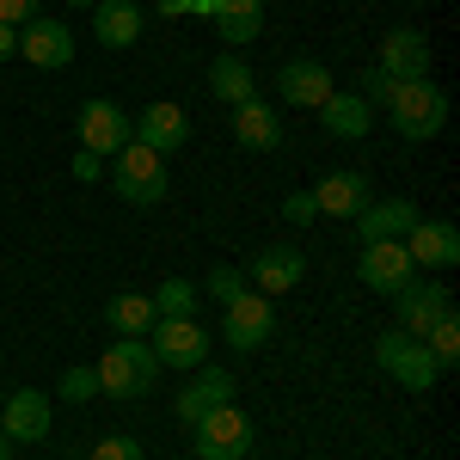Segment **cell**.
Masks as SVG:
<instances>
[{
  "mask_svg": "<svg viewBox=\"0 0 460 460\" xmlns=\"http://www.w3.org/2000/svg\"><path fill=\"white\" fill-rule=\"evenodd\" d=\"M93 375H99V393H111V399H147L160 381V362L147 350V338H117Z\"/></svg>",
  "mask_w": 460,
  "mask_h": 460,
  "instance_id": "1",
  "label": "cell"
},
{
  "mask_svg": "<svg viewBox=\"0 0 460 460\" xmlns=\"http://www.w3.org/2000/svg\"><path fill=\"white\" fill-rule=\"evenodd\" d=\"M387 117L393 129L405 136V142H429V136H442V123H448V99H442V86H429V80H399L387 99Z\"/></svg>",
  "mask_w": 460,
  "mask_h": 460,
  "instance_id": "2",
  "label": "cell"
},
{
  "mask_svg": "<svg viewBox=\"0 0 460 460\" xmlns=\"http://www.w3.org/2000/svg\"><path fill=\"white\" fill-rule=\"evenodd\" d=\"M111 190H117L123 203H142V209L160 203V197H166V160L142 142H123L111 154Z\"/></svg>",
  "mask_w": 460,
  "mask_h": 460,
  "instance_id": "3",
  "label": "cell"
},
{
  "mask_svg": "<svg viewBox=\"0 0 460 460\" xmlns=\"http://www.w3.org/2000/svg\"><path fill=\"white\" fill-rule=\"evenodd\" d=\"M375 362L387 368L399 387H411V393H429V387H436V375H442L436 356L424 350V338H411V332H381V338H375Z\"/></svg>",
  "mask_w": 460,
  "mask_h": 460,
  "instance_id": "4",
  "label": "cell"
},
{
  "mask_svg": "<svg viewBox=\"0 0 460 460\" xmlns=\"http://www.w3.org/2000/svg\"><path fill=\"white\" fill-rule=\"evenodd\" d=\"M190 429H197V460H246L252 436H258V424H252L240 405H221L209 418H197Z\"/></svg>",
  "mask_w": 460,
  "mask_h": 460,
  "instance_id": "5",
  "label": "cell"
},
{
  "mask_svg": "<svg viewBox=\"0 0 460 460\" xmlns=\"http://www.w3.org/2000/svg\"><path fill=\"white\" fill-rule=\"evenodd\" d=\"M147 350H154L160 368H203L209 362V332L197 319H154Z\"/></svg>",
  "mask_w": 460,
  "mask_h": 460,
  "instance_id": "6",
  "label": "cell"
},
{
  "mask_svg": "<svg viewBox=\"0 0 460 460\" xmlns=\"http://www.w3.org/2000/svg\"><path fill=\"white\" fill-rule=\"evenodd\" d=\"M270 332H277V307H270V295H258V288H246L240 301L221 307V338H227V350H258Z\"/></svg>",
  "mask_w": 460,
  "mask_h": 460,
  "instance_id": "7",
  "label": "cell"
},
{
  "mask_svg": "<svg viewBox=\"0 0 460 460\" xmlns=\"http://www.w3.org/2000/svg\"><path fill=\"white\" fill-rule=\"evenodd\" d=\"M393 314H399V332H411V338H424L436 319L455 314V295H448V283H411L393 295Z\"/></svg>",
  "mask_w": 460,
  "mask_h": 460,
  "instance_id": "8",
  "label": "cell"
},
{
  "mask_svg": "<svg viewBox=\"0 0 460 460\" xmlns=\"http://www.w3.org/2000/svg\"><path fill=\"white\" fill-rule=\"evenodd\" d=\"M356 277H362L368 288H381V295H399V288L418 277V264H411L405 240H368V246H362V264H356Z\"/></svg>",
  "mask_w": 460,
  "mask_h": 460,
  "instance_id": "9",
  "label": "cell"
},
{
  "mask_svg": "<svg viewBox=\"0 0 460 460\" xmlns=\"http://www.w3.org/2000/svg\"><path fill=\"white\" fill-rule=\"evenodd\" d=\"M123 142H136V129H129V111L111 105V99H86V105H80V147L105 160V154H117Z\"/></svg>",
  "mask_w": 460,
  "mask_h": 460,
  "instance_id": "10",
  "label": "cell"
},
{
  "mask_svg": "<svg viewBox=\"0 0 460 460\" xmlns=\"http://www.w3.org/2000/svg\"><path fill=\"white\" fill-rule=\"evenodd\" d=\"M375 68L387 74V80H429V37L418 25H393L381 37V62Z\"/></svg>",
  "mask_w": 460,
  "mask_h": 460,
  "instance_id": "11",
  "label": "cell"
},
{
  "mask_svg": "<svg viewBox=\"0 0 460 460\" xmlns=\"http://www.w3.org/2000/svg\"><path fill=\"white\" fill-rule=\"evenodd\" d=\"M19 56L31 68H68L74 62V31L62 19H25L19 25Z\"/></svg>",
  "mask_w": 460,
  "mask_h": 460,
  "instance_id": "12",
  "label": "cell"
},
{
  "mask_svg": "<svg viewBox=\"0 0 460 460\" xmlns=\"http://www.w3.org/2000/svg\"><path fill=\"white\" fill-rule=\"evenodd\" d=\"M0 436H6V442H43V436H49V393H37V387L6 393V405H0Z\"/></svg>",
  "mask_w": 460,
  "mask_h": 460,
  "instance_id": "13",
  "label": "cell"
},
{
  "mask_svg": "<svg viewBox=\"0 0 460 460\" xmlns=\"http://www.w3.org/2000/svg\"><path fill=\"white\" fill-rule=\"evenodd\" d=\"M301 277H307V258H301V246H264V252L246 264V283L258 288V295H288Z\"/></svg>",
  "mask_w": 460,
  "mask_h": 460,
  "instance_id": "14",
  "label": "cell"
},
{
  "mask_svg": "<svg viewBox=\"0 0 460 460\" xmlns=\"http://www.w3.org/2000/svg\"><path fill=\"white\" fill-rule=\"evenodd\" d=\"M350 221H356V240H362V246H368V240H405V234L418 227V209H411L405 197H381V203L368 197Z\"/></svg>",
  "mask_w": 460,
  "mask_h": 460,
  "instance_id": "15",
  "label": "cell"
},
{
  "mask_svg": "<svg viewBox=\"0 0 460 460\" xmlns=\"http://www.w3.org/2000/svg\"><path fill=\"white\" fill-rule=\"evenodd\" d=\"M405 252H411V264H418V270H455V264H460L455 221H418V227L405 234Z\"/></svg>",
  "mask_w": 460,
  "mask_h": 460,
  "instance_id": "16",
  "label": "cell"
},
{
  "mask_svg": "<svg viewBox=\"0 0 460 460\" xmlns=\"http://www.w3.org/2000/svg\"><path fill=\"white\" fill-rule=\"evenodd\" d=\"M197 19H215V31L227 43H252L264 31V0H190Z\"/></svg>",
  "mask_w": 460,
  "mask_h": 460,
  "instance_id": "17",
  "label": "cell"
},
{
  "mask_svg": "<svg viewBox=\"0 0 460 460\" xmlns=\"http://www.w3.org/2000/svg\"><path fill=\"white\" fill-rule=\"evenodd\" d=\"M338 86H332V74H325V62H288L283 74H277V99L283 105H295V111H319L325 99H332Z\"/></svg>",
  "mask_w": 460,
  "mask_h": 460,
  "instance_id": "18",
  "label": "cell"
},
{
  "mask_svg": "<svg viewBox=\"0 0 460 460\" xmlns=\"http://www.w3.org/2000/svg\"><path fill=\"white\" fill-rule=\"evenodd\" d=\"M136 142L154 147V154L166 160V154H178V147L190 142V117H184L172 99H160V105H147L142 117H136Z\"/></svg>",
  "mask_w": 460,
  "mask_h": 460,
  "instance_id": "19",
  "label": "cell"
},
{
  "mask_svg": "<svg viewBox=\"0 0 460 460\" xmlns=\"http://www.w3.org/2000/svg\"><path fill=\"white\" fill-rule=\"evenodd\" d=\"M375 197V184H368V172H325L314 184V209L319 215H338V221H350L362 203Z\"/></svg>",
  "mask_w": 460,
  "mask_h": 460,
  "instance_id": "20",
  "label": "cell"
},
{
  "mask_svg": "<svg viewBox=\"0 0 460 460\" xmlns=\"http://www.w3.org/2000/svg\"><path fill=\"white\" fill-rule=\"evenodd\" d=\"M221 405H234V381H227V368H203L190 387L178 393V418L184 424H197V418H209Z\"/></svg>",
  "mask_w": 460,
  "mask_h": 460,
  "instance_id": "21",
  "label": "cell"
},
{
  "mask_svg": "<svg viewBox=\"0 0 460 460\" xmlns=\"http://www.w3.org/2000/svg\"><path fill=\"white\" fill-rule=\"evenodd\" d=\"M93 37H99L105 49H129V43L142 37V6H136V0H99V6H93Z\"/></svg>",
  "mask_w": 460,
  "mask_h": 460,
  "instance_id": "22",
  "label": "cell"
},
{
  "mask_svg": "<svg viewBox=\"0 0 460 460\" xmlns=\"http://www.w3.org/2000/svg\"><path fill=\"white\" fill-rule=\"evenodd\" d=\"M234 136L252 154H270V147H283V123H277V111L264 99H246V105H234Z\"/></svg>",
  "mask_w": 460,
  "mask_h": 460,
  "instance_id": "23",
  "label": "cell"
},
{
  "mask_svg": "<svg viewBox=\"0 0 460 460\" xmlns=\"http://www.w3.org/2000/svg\"><path fill=\"white\" fill-rule=\"evenodd\" d=\"M319 117H325V129L344 136V142L368 136V99H362V93H332V99L319 105Z\"/></svg>",
  "mask_w": 460,
  "mask_h": 460,
  "instance_id": "24",
  "label": "cell"
},
{
  "mask_svg": "<svg viewBox=\"0 0 460 460\" xmlns=\"http://www.w3.org/2000/svg\"><path fill=\"white\" fill-rule=\"evenodd\" d=\"M209 93L221 99V105H246L252 99V68L240 62V56H215L209 62Z\"/></svg>",
  "mask_w": 460,
  "mask_h": 460,
  "instance_id": "25",
  "label": "cell"
},
{
  "mask_svg": "<svg viewBox=\"0 0 460 460\" xmlns=\"http://www.w3.org/2000/svg\"><path fill=\"white\" fill-rule=\"evenodd\" d=\"M105 319H111V332H123V338H147L160 314H154V301H147V295H117V301L105 307Z\"/></svg>",
  "mask_w": 460,
  "mask_h": 460,
  "instance_id": "26",
  "label": "cell"
},
{
  "mask_svg": "<svg viewBox=\"0 0 460 460\" xmlns=\"http://www.w3.org/2000/svg\"><path fill=\"white\" fill-rule=\"evenodd\" d=\"M147 301H154V314H160V319H197V301H203V295H197V283L172 277V283H160V288H154Z\"/></svg>",
  "mask_w": 460,
  "mask_h": 460,
  "instance_id": "27",
  "label": "cell"
},
{
  "mask_svg": "<svg viewBox=\"0 0 460 460\" xmlns=\"http://www.w3.org/2000/svg\"><path fill=\"white\" fill-rule=\"evenodd\" d=\"M424 350L436 356V368H455V356H460V319L448 314V319H436L424 332Z\"/></svg>",
  "mask_w": 460,
  "mask_h": 460,
  "instance_id": "28",
  "label": "cell"
},
{
  "mask_svg": "<svg viewBox=\"0 0 460 460\" xmlns=\"http://www.w3.org/2000/svg\"><path fill=\"white\" fill-rule=\"evenodd\" d=\"M246 270H234V264H215L209 270V301H221V307H227V301H240V295H246Z\"/></svg>",
  "mask_w": 460,
  "mask_h": 460,
  "instance_id": "29",
  "label": "cell"
},
{
  "mask_svg": "<svg viewBox=\"0 0 460 460\" xmlns=\"http://www.w3.org/2000/svg\"><path fill=\"white\" fill-rule=\"evenodd\" d=\"M56 393H62L68 405H86V399H99V375H93V368H68Z\"/></svg>",
  "mask_w": 460,
  "mask_h": 460,
  "instance_id": "30",
  "label": "cell"
},
{
  "mask_svg": "<svg viewBox=\"0 0 460 460\" xmlns=\"http://www.w3.org/2000/svg\"><path fill=\"white\" fill-rule=\"evenodd\" d=\"M93 460H142V442L136 436H99L93 442Z\"/></svg>",
  "mask_w": 460,
  "mask_h": 460,
  "instance_id": "31",
  "label": "cell"
},
{
  "mask_svg": "<svg viewBox=\"0 0 460 460\" xmlns=\"http://www.w3.org/2000/svg\"><path fill=\"white\" fill-rule=\"evenodd\" d=\"M393 86H399V80H387L381 68H368V74H362V99H368V105H387V99H393Z\"/></svg>",
  "mask_w": 460,
  "mask_h": 460,
  "instance_id": "32",
  "label": "cell"
},
{
  "mask_svg": "<svg viewBox=\"0 0 460 460\" xmlns=\"http://www.w3.org/2000/svg\"><path fill=\"white\" fill-rule=\"evenodd\" d=\"M283 215L288 221H295V227H307V221H314V190H295V197H283Z\"/></svg>",
  "mask_w": 460,
  "mask_h": 460,
  "instance_id": "33",
  "label": "cell"
},
{
  "mask_svg": "<svg viewBox=\"0 0 460 460\" xmlns=\"http://www.w3.org/2000/svg\"><path fill=\"white\" fill-rule=\"evenodd\" d=\"M37 19V0H0V25H25Z\"/></svg>",
  "mask_w": 460,
  "mask_h": 460,
  "instance_id": "34",
  "label": "cell"
},
{
  "mask_svg": "<svg viewBox=\"0 0 460 460\" xmlns=\"http://www.w3.org/2000/svg\"><path fill=\"white\" fill-rule=\"evenodd\" d=\"M74 178H80V184H93V178H99V154H86V147H80V154H74Z\"/></svg>",
  "mask_w": 460,
  "mask_h": 460,
  "instance_id": "35",
  "label": "cell"
},
{
  "mask_svg": "<svg viewBox=\"0 0 460 460\" xmlns=\"http://www.w3.org/2000/svg\"><path fill=\"white\" fill-rule=\"evenodd\" d=\"M19 56V25H0V62Z\"/></svg>",
  "mask_w": 460,
  "mask_h": 460,
  "instance_id": "36",
  "label": "cell"
},
{
  "mask_svg": "<svg viewBox=\"0 0 460 460\" xmlns=\"http://www.w3.org/2000/svg\"><path fill=\"white\" fill-rule=\"evenodd\" d=\"M190 13V0H160V19H184Z\"/></svg>",
  "mask_w": 460,
  "mask_h": 460,
  "instance_id": "37",
  "label": "cell"
},
{
  "mask_svg": "<svg viewBox=\"0 0 460 460\" xmlns=\"http://www.w3.org/2000/svg\"><path fill=\"white\" fill-rule=\"evenodd\" d=\"M0 460H13V442H6V436H0Z\"/></svg>",
  "mask_w": 460,
  "mask_h": 460,
  "instance_id": "38",
  "label": "cell"
},
{
  "mask_svg": "<svg viewBox=\"0 0 460 460\" xmlns=\"http://www.w3.org/2000/svg\"><path fill=\"white\" fill-rule=\"evenodd\" d=\"M68 6H99V0H68Z\"/></svg>",
  "mask_w": 460,
  "mask_h": 460,
  "instance_id": "39",
  "label": "cell"
}]
</instances>
